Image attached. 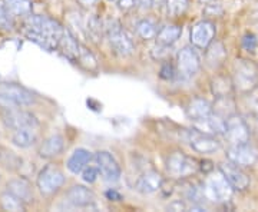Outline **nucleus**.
<instances>
[{
  "mask_svg": "<svg viewBox=\"0 0 258 212\" xmlns=\"http://www.w3.org/2000/svg\"><path fill=\"white\" fill-rule=\"evenodd\" d=\"M37 188L43 195H52L57 192L64 184L63 172L55 165L45 166L36 179Z\"/></svg>",
  "mask_w": 258,
  "mask_h": 212,
  "instance_id": "423d86ee",
  "label": "nucleus"
},
{
  "mask_svg": "<svg viewBox=\"0 0 258 212\" xmlns=\"http://www.w3.org/2000/svg\"><path fill=\"white\" fill-rule=\"evenodd\" d=\"M59 49H60V52H62V55H63L64 57H68L69 60L78 63L79 56H81V50H82V46L79 45V42L76 40V37H75L69 30H64L62 40H60V43H59Z\"/></svg>",
  "mask_w": 258,
  "mask_h": 212,
  "instance_id": "aec40b11",
  "label": "nucleus"
},
{
  "mask_svg": "<svg viewBox=\"0 0 258 212\" xmlns=\"http://www.w3.org/2000/svg\"><path fill=\"white\" fill-rule=\"evenodd\" d=\"M215 37V25L210 20H201L191 28L189 40L191 45L197 49H207L214 42Z\"/></svg>",
  "mask_w": 258,
  "mask_h": 212,
  "instance_id": "9d476101",
  "label": "nucleus"
},
{
  "mask_svg": "<svg viewBox=\"0 0 258 212\" xmlns=\"http://www.w3.org/2000/svg\"><path fill=\"white\" fill-rule=\"evenodd\" d=\"M64 201L74 208H85L95 202V194L86 186L75 185L68 191Z\"/></svg>",
  "mask_w": 258,
  "mask_h": 212,
  "instance_id": "dca6fc26",
  "label": "nucleus"
},
{
  "mask_svg": "<svg viewBox=\"0 0 258 212\" xmlns=\"http://www.w3.org/2000/svg\"><path fill=\"white\" fill-rule=\"evenodd\" d=\"M201 67V59L198 53L194 50V47H182L176 55V69L178 74L182 78H192L194 75L198 74Z\"/></svg>",
  "mask_w": 258,
  "mask_h": 212,
  "instance_id": "1a4fd4ad",
  "label": "nucleus"
},
{
  "mask_svg": "<svg viewBox=\"0 0 258 212\" xmlns=\"http://www.w3.org/2000/svg\"><path fill=\"white\" fill-rule=\"evenodd\" d=\"M182 33V29L178 25H168L164 26L158 32L157 35V42L158 45H162V46H172L176 40L179 39Z\"/></svg>",
  "mask_w": 258,
  "mask_h": 212,
  "instance_id": "393cba45",
  "label": "nucleus"
},
{
  "mask_svg": "<svg viewBox=\"0 0 258 212\" xmlns=\"http://www.w3.org/2000/svg\"><path fill=\"white\" fill-rule=\"evenodd\" d=\"M36 133L33 132V128H23V129L15 130L12 142L19 148H29L36 142Z\"/></svg>",
  "mask_w": 258,
  "mask_h": 212,
  "instance_id": "cd10ccee",
  "label": "nucleus"
},
{
  "mask_svg": "<svg viewBox=\"0 0 258 212\" xmlns=\"http://www.w3.org/2000/svg\"><path fill=\"white\" fill-rule=\"evenodd\" d=\"M23 33L29 40L52 52L59 47L64 29L55 19L29 15L23 23Z\"/></svg>",
  "mask_w": 258,
  "mask_h": 212,
  "instance_id": "f257e3e1",
  "label": "nucleus"
},
{
  "mask_svg": "<svg viewBox=\"0 0 258 212\" xmlns=\"http://www.w3.org/2000/svg\"><path fill=\"white\" fill-rule=\"evenodd\" d=\"M78 63L85 65V67L89 69V70H91V69H96V60H95V57H93L92 53H91L89 50H86L83 46L82 50H81V56H79Z\"/></svg>",
  "mask_w": 258,
  "mask_h": 212,
  "instance_id": "473e14b6",
  "label": "nucleus"
},
{
  "mask_svg": "<svg viewBox=\"0 0 258 212\" xmlns=\"http://www.w3.org/2000/svg\"><path fill=\"white\" fill-rule=\"evenodd\" d=\"M8 191L10 194H13L16 198H19L23 203H29L33 201V192L32 188L26 179L19 178V179H12L6 185Z\"/></svg>",
  "mask_w": 258,
  "mask_h": 212,
  "instance_id": "4be33fe9",
  "label": "nucleus"
},
{
  "mask_svg": "<svg viewBox=\"0 0 258 212\" xmlns=\"http://www.w3.org/2000/svg\"><path fill=\"white\" fill-rule=\"evenodd\" d=\"M186 116L192 122L203 120L208 116H211L214 113V106L210 101L204 99V98H194L192 101L186 105Z\"/></svg>",
  "mask_w": 258,
  "mask_h": 212,
  "instance_id": "a211bd4d",
  "label": "nucleus"
},
{
  "mask_svg": "<svg viewBox=\"0 0 258 212\" xmlns=\"http://www.w3.org/2000/svg\"><path fill=\"white\" fill-rule=\"evenodd\" d=\"M231 145H242L249 142V128L240 115L232 113L225 119V133Z\"/></svg>",
  "mask_w": 258,
  "mask_h": 212,
  "instance_id": "6e6552de",
  "label": "nucleus"
},
{
  "mask_svg": "<svg viewBox=\"0 0 258 212\" xmlns=\"http://www.w3.org/2000/svg\"><path fill=\"white\" fill-rule=\"evenodd\" d=\"M105 195H106V198H108L109 201H120V199H122V195L118 194V192H116V191H113V189L106 191Z\"/></svg>",
  "mask_w": 258,
  "mask_h": 212,
  "instance_id": "4c0bfd02",
  "label": "nucleus"
},
{
  "mask_svg": "<svg viewBox=\"0 0 258 212\" xmlns=\"http://www.w3.org/2000/svg\"><path fill=\"white\" fill-rule=\"evenodd\" d=\"M159 76H161L162 79H172V78L175 76V70H174V67H172V66L166 63V65L162 66Z\"/></svg>",
  "mask_w": 258,
  "mask_h": 212,
  "instance_id": "f704fd0d",
  "label": "nucleus"
},
{
  "mask_svg": "<svg viewBox=\"0 0 258 212\" xmlns=\"http://www.w3.org/2000/svg\"><path fill=\"white\" fill-rule=\"evenodd\" d=\"M0 199H2L3 209H6V211H25V203L13 194H10L9 191L2 194Z\"/></svg>",
  "mask_w": 258,
  "mask_h": 212,
  "instance_id": "c756f323",
  "label": "nucleus"
},
{
  "mask_svg": "<svg viewBox=\"0 0 258 212\" xmlns=\"http://www.w3.org/2000/svg\"><path fill=\"white\" fill-rule=\"evenodd\" d=\"M164 184V178L162 175L155 171V169H149L147 172H144L142 175L139 176V179L137 181L135 189L144 195L154 194L161 189V186Z\"/></svg>",
  "mask_w": 258,
  "mask_h": 212,
  "instance_id": "f3484780",
  "label": "nucleus"
},
{
  "mask_svg": "<svg viewBox=\"0 0 258 212\" xmlns=\"http://www.w3.org/2000/svg\"><path fill=\"white\" fill-rule=\"evenodd\" d=\"M3 123L9 129L18 130L23 128H36L39 125V120L30 112L20 111V109H8L3 115Z\"/></svg>",
  "mask_w": 258,
  "mask_h": 212,
  "instance_id": "9b49d317",
  "label": "nucleus"
},
{
  "mask_svg": "<svg viewBox=\"0 0 258 212\" xmlns=\"http://www.w3.org/2000/svg\"><path fill=\"white\" fill-rule=\"evenodd\" d=\"M158 25L151 20V19H142L137 23V33L139 37H142L144 40H149V39H157L158 35Z\"/></svg>",
  "mask_w": 258,
  "mask_h": 212,
  "instance_id": "c85d7f7f",
  "label": "nucleus"
},
{
  "mask_svg": "<svg viewBox=\"0 0 258 212\" xmlns=\"http://www.w3.org/2000/svg\"><path fill=\"white\" fill-rule=\"evenodd\" d=\"M212 93L217 96V99L220 98H231V93L234 92V85L231 78L225 76H218L215 78L211 83Z\"/></svg>",
  "mask_w": 258,
  "mask_h": 212,
  "instance_id": "bb28decb",
  "label": "nucleus"
},
{
  "mask_svg": "<svg viewBox=\"0 0 258 212\" xmlns=\"http://www.w3.org/2000/svg\"><path fill=\"white\" fill-rule=\"evenodd\" d=\"M64 148V139L60 135H52L42 142L39 148V155L42 158H55L62 154Z\"/></svg>",
  "mask_w": 258,
  "mask_h": 212,
  "instance_id": "5701e85b",
  "label": "nucleus"
},
{
  "mask_svg": "<svg viewBox=\"0 0 258 212\" xmlns=\"http://www.w3.org/2000/svg\"><path fill=\"white\" fill-rule=\"evenodd\" d=\"M220 171L222 172V175L225 176V179L230 182L234 191H247L249 186V176L241 169V166L235 165L232 162H225L220 165Z\"/></svg>",
  "mask_w": 258,
  "mask_h": 212,
  "instance_id": "4468645a",
  "label": "nucleus"
},
{
  "mask_svg": "<svg viewBox=\"0 0 258 212\" xmlns=\"http://www.w3.org/2000/svg\"><path fill=\"white\" fill-rule=\"evenodd\" d=\"M0 5L12 19L29 16L32 12V3L29 0H0Z\"/></svg>",
  "mask_w": 258,
  "mask_h": 212,
  "instance_id": "b1692460",
  "label": "nucleus"
},
{
  "mask_svg": "<svg viewBox=\"0 0 258 212\" xmlns=\"http://www.w3.org/2000/svg\"><path fill=\"white\" fill-rule=\"evenodd\" d=\"M33 102H35V95L22 86L9 85L0 89V108H5L6 111L19 109L22 106L32 105Z\"/></svg>",
  "mask_w": 258,
  "mask_h": 212,
  "instance_id": "39448f33",
  "label": "nucleus"
},
{
  "mask_svg": "<svg viewBox=\"0 0 258 212\" xmlns=\"http://www.w3.org/2000/svg\"><path fill=\"white\" fill-rule=\"evenodd\" d=\"M201 186H203L204 198L214 203L228 202L234 192L232 186L225 179V176L222 175L221 171L210 174Z\"/></svg>",
  "mask_w": 258,
  "mask_h": 212,
  "instance_id": "20e7f679",
  "label": "nucleus"
},
{
  "mask_svg": "<svg viewBox=\"0 0 258 212\" xmlns=\"http://www.w3.org/2000/svg\"><path fill=\"white\" fill-rule=\"evenodd\" d=\"M201 3H204L205 6H210V5H214L215 3V0H200Z\"/></svg>",
  "mask_w": 258,
  "mask_h": 212,
  "instance_id": "ea45409f",
  "label": "nucleus"
},
{
  "mask_svg": "<svg viewBox=\"0 0 258 212\" xmlns=\"http://www.w3.org/2000/svg\"><path fill=\"white\" fill-rule=\"evenodd\" d=\"M105 35L109 40V45H111L113 53L122 56V57H126V56H131L134 53L135 45L126 33V30L122 28L119 20L108 19L105 23Z\"/></svg>",
  "mask_w": 258,
  "mask_h": 212,
  "instance_id": "7ed1b4c3",
  "label": "nucleus"
},
{
  "mask_svg": "<svg viewBox=\"0 0 258 212\" xmlns=\"http://www.w3.org/2000/svg\"><path fill=\"white\" fill-rule=\"evenodd\" d=\"M234 91L240 95H249L258 88V65L249 59H237L232 66Z\"/></svg>",
  "mask_w": 258,
  "mask_h": 212,
  "instance_id": "f03ea898",
  "label": "nucleus"
},
{
  "mask_svg": "<svg viewBox=\"0 0 258 212\" xmlns=\"http://www.w3.org/2000/svg\"><path fill=\"white\" fill-rule=\"evenodd\" d=\"M228 161L238 166H252L258 161V152L249 144L231 145L227 151Z\"/></svg>",
  "mask_w": 258,
  "mask_h": 212,
  "instance_id": "f8f14e48",
  "label": "nucleus"
},
{
  "mask_svg": "<svg viewBox=\"0 0 258 212\" xmlns=\"http://www.w3.org/2000/svg\"><path fill=\"white\" fill-rule=\"evenodd\" d=\"M166 12L168 15L178 18L181 15H184L185 12L189 8V0H165Z\"/></svg>",
  "mask_w": 258,
  "mask_h": 212,
  "instance_id": "7c9ffc66",
  "label": "nucleus"
},
{
  "mask_svg": "<svg viewBox=\"0 0 258 212\" xmlns=\"http://www.w3.org/2000/svg\"><path fill=\"white\" fill-rule=\"evenodd\" d=\"M155 0H137V5H138L141 9H151L154 6Z\"/></svg>",
  "mask_w": 258,
  "mask_h": 212,
  "instance_id": "e433bc0d",
  "label": "nucleus"
},
{
  "mask_svg": "<svg viewBox=\"0 0 258 212\" xmlns=\"http://www.w3.org/2000/svg\"><path fill=\"white\" fill-rule=\"evenodd\" d=\"M82 6H85V8H91V6H93L98 0H78Z\"/></svg>",
  "mask_w": 258,
  "mask_h": 212,
  "instance_id": "58836bf2",
  "label": "nucleus"
},
{
  "mask_svg": "<svg viewBox=\"0 0 258 212\" xmlns=\"http://www.w3.org/2000/svg\"><path fill=\"white\" fill-rule=\"evenodd\" d=\"M168 209L169 211H186V205H185L184 201L176 199V201H172L168 205Z\"/></svg>",
  "mask_w": 258,
  "mask_h": 212,
  "instance_id": "c9c22d12",
  "label": "nucleus"
},
{
  "mask_svg": "<svg viewBox=\"0 0 258 212\" xmlns=\"http://www.w3.org/2000/svg\"><path fill=\"white\" fill-rule=\"evenodd\" d=\"M95 161L96 165L101 171V175L109 181V182H115L120 178V166L115 157L108 151H99L95 155Z\"/></svg>",
  "mask_w": 258,
  "mask_h": 212,
  "instance_id": "ddd939ff",
  "label": "nucleus"
},
{
  "mask_svg": "<svg viewBox=\"0 0 258 212\" xmlns=\"http://www.w3.org/2000/svg\"><path fill=\"white\" fill-rule=\"evenodd\" d=\"M198 168L200 166L197 165V161L185 155L184 152H174L166 159V171L175 178L194 175Z\"/></svg>",
  "mask_w": 258,
  "mask_h": 212,
  "instance_id": "0eeeda50",
  "label": "nucleus"
},
{
  "mask_svg": "<svg viewBox=\"0 0 258 212\" xmlns=\"http://www.w3.org/2000/svg\"><path fill=\"white\" fill-rule=\"evenodd\" d=\"M82 179L85 182H88V184H93L96 179H98V176L101 175V171H99V168L98 165L92 166V165H88L85 169H83L82 172Z\"/></svg>",
  "mask_w": 258,
  "mask_h": 212,
  "instance_id": "2f4dec72",
  "label": "nucleus"
},
{
  "mask_svg": "<svg viewBox=\"0 0 258 212\" xmlns=\"http://www.w3.org/2000/svg\"><path fill=\"white\" fill-rule=\"evenodd\" d=\"M111 2H115L116 6H118L120 10H123V12L131 10L135 6V3H137V0H111Z\"/></svg>",
  "mask_w": 258,
  "mask_h": 212,
  "instance_id": "72a5a7b5",
  "label": "nucleus"
},
{
  "mask_svg": "<svg viewBox=\"0 0 258 212\" xmlns=\"http://www.w3.org/2000/svg\"><path fill=\"white\" fill-rule=\"evenodd\" d=\"M205 50H207L205 62L210 67H218V66H221L224 63L227 52H225V49H224L221 43H218V42L211 43Z\"/></svg>",
  "mask_w": 258,
  "mask_h": 212,
  "instance_id": "a878e982",
  "label": "nucleus"
},
{
  "mask_svg": "<svg viewBox=\"0 0 258 212\" xmlns=\"http://www.w3.org/2000/svg\"><path fill=\"white\" fill-rule=\"evenodd\" d=\"M189 145L195 152L207 155V154H215L221 148V142L212 135H207L200 130H194L189 136Z\"/></svg>",
  "mask_w": 258,
  "mask_h": 212,
  "instance_id": "2eb2a0df",
  "label": "nucleus"
},
{
  "mask_svg": "<svg viewBox=\"0 0 258 212\" xmlns=\"http://www.w3.org/2000/svg\"><path fill=\"white\" fill-rule=\"evenodd\" d=\"M194 126L197 130L207 133V135H212V136L225 133V119L217 113L215 115L212 113L211 116H208L203 120L194 122Z\"/></svg>",
  "mask_w": 258,
  "mask_h": 212,
  "instance_id": "6ab92c4d",
  "label": "nucleus"
},
{
  "mask_svg": "<svg viewBox=\"0 0 258 212\" xmlns=\"http://www.w3.org/2000/svg\"><path fill=\"white\" fill-rule=\"evenodd\" d=\"M92 161V152L85 149V148H78L75 149L74 154L69 157L66 166L72 174H81L86 166L89 165V162Z\"/></svg>",
  "mask_w": 258,
  "mask_h": 212,
  "instance_id": "412c9836",
  "label": "nucleus"
}]
</instances>
